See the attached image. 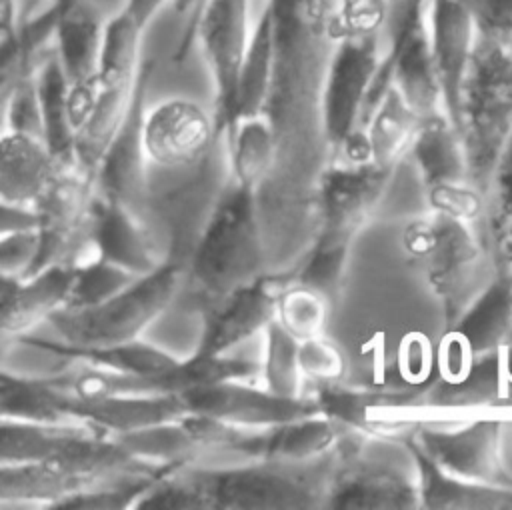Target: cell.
<instances>
[{"label": "cell", "instance_id": "obj_1", "mask_svg": "<svg viewBox=\"0 0 512 510\" xmlns=\"http://www.w3.org/2000/svg\"><path fill=\"white\" fill-rule=\"evenodd\" d=\"M402 246L422 266L430 290L440 300L444 330L452 328L500 274L484 226L446 214L430 212L412 220L404 228Z\"/></svg>", "mask_w": 512, "mask_h": 510}, {"label": "cell", "instance_id": "obj_2", "mask_svg": "<svg viewBox=\"0 0 512 510\" xmlns=\"http://www.w3.org/2000/svg\"><path fill=\"white\" fill-rule=\"evenodd\" d=\"M458 132L468 178L490 194L512 136V34L478 30L460 96Z\"/></svg>", "mask_w": 512, "mask_h": 510}, {"label": "cell", "instance_id": "obj_3", "mask_svg": "<svg viewBox=\"0 0 512 510\" xmlns=\"http://www.w3.org/2000/svg\"><path fill=\"white\" fill-rule=\"evenodd\" d=\"M256 190L230 182L192 254V278L208 296L226 298L254 280L260 266Z\"/></svg>", "mask_w": 512, "mask_h": 510}, {"label": "cell", "instance_id": "obj_4", "mask_svg": "<svg viewBox=\"0 0 512 510\" xmlns=\"http://www.w3.org/2000/svg\"><path fill=\"white\" fill-rule=\"evenodd\" d=\"M180 266L164 262L110 300L86 308H62L50 316L60 340L76 346H104L138 338L178 292Z\"/></svg>", "mask_w": 512, "mask_h": 510}, {"label": "cell", "instance_id": "obj_5", "mask_svg": "<svg viewBox=\"0 0 512 510\" xmlns=\"http://www.w3.org/2000/svg\"><path fill=\"white\" fill-rule=\"evenodd\" d=\"M300 462L252 460L246 466L194 468L182 466V474L200 490L210 510H286L316 508L326 492L316 490L310 470H298Z\"/></svg>", "mask_w": 512, "mask_h": 510}, {"label": "cell", "instance_id": "obj_6", "mask_svg": "<svg viewBox=\"0 0 512 510\" xmlns=\"http://www.w3.org/2000/svg\"><path fill=\"white\" fill-rule=\"evenodd\" d=\"M96 200L98 192L92 176L78 168L60 172V176L34 204L40 216V250L26 278L54 264H66L78 270L100 258L92 240Z\"/></svg>", "mask_w": 512, "mask_h": 510}, {"label": "cell", "instance_id": "obj_7", "mask_svg": "<svg viewBox=\"0 0 512 510\" xmlns=\"http://www.w3.org/2000/svg\"><path fill=\"white\" fill-rule=\"evenodd\" d=\"M250 34V0H204L188 36L178 42L174 60L180 62L196 40L210 68L216 134H226L230 128Z\"/></svg>", "mask_w": 512, "mask_h": 510}, {"label": "cell", "instance_id": "obj_8", "mask_svg": "<svg viewBox=\"0 0 512 510\" xmlns=\"http://www.w3.org/2000/svg\"><path fill=\"white\" fill-rule=\"evenodd\" d=\"M380 36L334 42L322 84V130L336 154L358 130L368 92L380 66Z\"/></svg>", "mask_w": 512, "mask_h": 510}, {"label": "cell", "instance_id": "obj_9", "mask_svg": "<svg viewBox=\"0 0 512 510\" xmlns=\"http://www.w3.org/2000/svg\"><path fill=\"white\" fill-rule=\"evenodd\" d=\"M314 398L324 416L368 438H398L426 424L422 384L382 390L320 384Z\"/></svg>", "mask_w": 512, "mask_h": 510}, {"label": "cell", "instance_id": "obj_10", "mask_svg": "<svg viewBox=\"0 0 512 510\" xmlns=\"http://www.w3.org/2000/svg\"><path fill=\"white\" fill-rule=\"evenodd\" d=\"M152 60L144 58L136 86L132 92L126 116L108 144L94 182L96 192L104 200H112L128 208L144 222L146 206V148H144V120H146V90L152 74Z\"/></svg>", "mask_w": 512, "mask_h": 510}, {"label": "cell", "instance_id": "obj_11", "mask_svg": "<svg viewBox=\"0 0 512 510\" xmlns=\"http://www.w3.org/2000/svg\"><path fill=\"white\" fill-rule=\"evenodd\" d=\"M444 474L490 486H510L500 462V422H470L460 426H422L404 436Z\"/></svg>", "mask_w": 512, "mask_h": 510}, {"label": "cell", "instance_id": "obj_12", "mask_svg": "<svg viewBox=\"0 0 512 510\" xmlns=\"http://www.w3.org/2000/svg\"><path fill=\"white\" fill-rule=\"evenodd\" d=\"M392 172L372 162L332 166L320 180L318 246L350 250L356 230L380 200Z\"/></svg>", "mask_w": 512, "mask_h": 510}, {"label": "cell", "instance_id": "obj_13", "mask_svg": "<svg viewBox=\"0 0 512 510\" xmlns=\"http://www.w3.org/2000/svg\"><path fill=\"white\" fill-rule=\"evenodd\" d=\"M188 414L212 416L248 428H266L322 414L316 398L280 396L272 390L246 386L242 380L218 382L180 394Z\"/></svg>", "mask_w": 512, "mask_h": 510}, {"label": "cell", "instance_id": "obj_14", "mask_svg": "<svg viewBox=\"0 0 512 510\" xmlns=\"http://www.w3.org/2000/svg\"><path fill=\"white\" fill-rule=\"evenodd\" d=\"M324 506L336 510L422 508L418 468L406 472L382 460H350L346 468L334 472Z\"/></svg>", "mask_w": 512, "mask_h": 510}, {"label": "cell", "instance_id": "obj_15", "mask_svg": "<svg viewBox=\"0 0 512 510\" xmlns=\"http://www.w3.org/2000/svg\"><path fill=\"white\" fill-rule=\"evenodd\" d=\"M428 38L442 88L444 110L458 128L462 86L478 38V26L472 10L462 0H430Z\"/></svg>", "mask_w": 512, "mask_h": 510}, {"label": "cell", "instance_id": "obj_16", "mask_svg": "<svg viewBox=\"0 0 512 510\" xmlns=\"http://www.w3.org/2000/svg\"><path fill=\"white\" fill-rule=\"evenodd\" d=\"M286 280L278 276H256L230 292L204 322L202 338L194 354H226L236 344L264 330L276 318V304Z\"/></svg>", "mask_w": 512, "mask_h": 510}, {"label": "cell", "instance_id": "obj_17", "mask_svg": "<svg viewBox=\"0 0 512 510\" xmlns=\"http://www.w3.org/2000/svg\"><path fill=\"white\" fill-rule=\"evenodd\" d=\"M216 136V120L188 98H168L146 112L144 148L150 162L176 168L198 160Z\"/></svg>", "mask_w": 512, "mask_h": 510}, {"label": "cell", "instance_id": "obj_18", "mask_svg": "<svg viewBox=\"0 0 512 510\" xmlns=\"http://www.w3.org/2000/svg\"><path fill=\"white\" fill-rule=\"evenodd\" d=\"M54 396L58 408L68 420L84 422L110 436L176 422L188 414V408L178 394L80 398L54 386Z\"/></svg>", "mask_w": 512, "mask_h": 510}, {"label": "cell", "instance_id": "obj_19", "mask_svg": "<svg viewBox=\"0 0 512 510\" xmlns=\"http://www.w3.org/2000/svg\"><path fill=\"white\" fill-rule=\"evenodd\" d=\"M76 270L54 264L30 278L2 276L0 290V328L6 334H26L42 320L68 304Z\"/></svg>", "mask_w": 512, "mask_h": 510}, {"label": "cell", "instance_id": "obj_20", "mask_svg": "<svg viewBox=\"0 0 512 510\" xmlns=\"http://www.w3.org/2000/svg\"><path fill=\"white\" fill-rule=\"evenodd\" d=\"M340 424L318 414L256 432L244 430L236 454L246 460L264 462H310L336 450Z\"/></svg>", "mask_w": 512, "mask_h": 510}, {"label": "cell", "instance_id": "obj_21", "mask_svg": "<svg viewBox=\"0 0 512 510\" xmlns=\"http://www.w3.org/2000/svg\"><path fill=\"white\" fill-rule=\"evenodd\" d=\"M60 14L54 32V52L70 88L98 84V62L106 20L98 0H58Z\"/></svg>", "mask_w": 512, "mask_h": 510}, {"label": "cell", "instance_id": "obj_22", "mask_svg": "<svg viewBox=\"0 0 512 510\" xmlns=\"http://www.w3.org/2000/svg\"><path fill=\"white\" fill-rule=\"evenodd\" d=\"M44 140L4 132L0 140V200L34 206L64 172Z\"/></svg>", "mask_w": 512, "mask_h": 510}, {"label": "cell", "instance_id": "obj_23", "mask_svg": "<svg viewBox=\"0 0 512 510\" xmlns=\"http://www.w3.org/2000/svg\"><path fill=\"white\" fill-rule=\"evenodd\" d=\"M278 52V12L274 0H266L264 8L258 14V20L252 24L248 50L240 70L230 128L242 118L266 112V104L272 94ZM230 128L226 130V134L230 132Z\"/></svg>", "mask_w": 512, "mask_h": 510}, {"label": "cell", "instance_id": "obj_24", "mask_svg": "<svg viewBox=\"0 0 512 510\" xmlns=\"http://www.w3.org/2000/svg\"><path fill=\"white\" fill-rule=\"evenodd\" d=\"M92 240L100 258L114 262L136 276H146L160 266L152 256L144 222L118 202L98 196L92 218Z\"/></svg>", "mask_w": 512, "mask_h": 510}, {"label": "cell", "instance_id": "obj_25", "mask_svg": "<svg viewBox=\"0 0 512 510\" xmlns=\"http://www.w3.org/2000/svg\"><path fill=\"white\" fill-rule=\"evenodd\" d=\"M20 344L38 348L42 352L66 358V360H78L82 364H92L98 368H108L116 372H128V374H142L152 376L170 370L180 360L170 356L166 350L142 342L138 338L118 344H104V346H76L68 344L64 340H46V338H34L20 334L16 336Z\"/></svg>", "mask_w": 512, "mask_h": 510}, {"label": "cell", "instance_id": "obj_26", "mask_svg": "<svg viewBox=\"0 0 512 510\" xmlns=\"http://www.w3.org/2000/svg\"><path fill=\"white\" fill-rule=\"evenodd\" d=\"M408 156L422 178V188L470 180L460 132L444 112L420 120Z\"/></svg>", "mask_w": 512, "mask_h": 510}, {"label": "cell", "instance_id": "obj_27", "mask_svg": "<svg viewBox=\"0 0 512 510\" xmlns=\"http://www.w3.org/2000/svg\"><path fill=\"white\" fill-rule=\"evenodd\" d=\"M406 440V438H404ZM408 442V440H406ZM420 476L422 508L434 510H512V486H490L456 480L434 466L410 442Z\"/></svg>", "mask_w": 512, "mask_h": 510}, {"label": "cell", "instance_id": "obj_28", "mask_svg": "<svg viewBox=\"0 0 512 510\" xmlns=\"http://www.w3.org/2000/svg\"><path fill=\"white\" fill-rule=\"evenodd\" d=\"M96 428L84 422H30L2 418L0 462H42L70 450L78 440Z\"/></svg>", "mask_w": 512, "mask_h": 510}, {"label": "cell", "instance_id": "obj_29", "mask_svg": "<svg viewBox=\"0 0 512 510\" xmlns=\"http://www.w3.org/2000/svg\"><path fill=\"white\" fill-rule=\"evenodd\" d=\"M36 86L44 120V142L64 168H76V130L70 120V82L52 50L36 70Z\"/></svg>", "mask_w": 512, "mask_h": 510}, {"label": "cell", "instance_id": "obj_30", "mask_svg": "<svg viewBox=\"0 0 512 510\" xmlns=\"http://www.w3.org/2000/svg\"><path fill=\"white\" fill-rule=\"evenodd\" d=\"M420 120L392 84L364 126L370 144V162L394 172L398 162L408 156Z\"/></svg>", "mask_w": 512, "mask_h": 510}, {"label": "cell", "instance_id": "obj_31", "mask_svg": "<svg viewBox=\"0 0 512 510\" xmlns=\"http://www.w3.org/2000/svg\"><path fill=\"white\" fill-rule=\"evenodd\" d=\"M84 486L56 464L20 462L0 466V502L2 506L32 502L44 508L82 492Z\"/></svg>", "mask_w": 512, "mask_h": 510}, {"label": "cell", "instance_id": "obj_32", "mask_svg": "<svg viewBox=\"0 0 512 510\" xmlns=\"http://www.w3.org/2000/svg\"><path fill=\"white\" fill-rule=\"evenodd\" d=\"M226 138L230 148L232 180L256 190L274 160L276 132L272 118L266 112L242 118L230 128Z\"/></svg>", "mask_w": 512, "mask_h": 510}, {"label": "cell", "instance_id": "obj_33", "mask_svg": "<svg viewBox=\"0 0 512 510\" xmlns=\"http://www.w3.org/2000/svg\"><path fill=\"white\" fill-rule=\"evenodd\" d=\"M112 438L132 454L162 466L182 468L194 464L202 456V450L180 420L148 426L134 432L112 434Z\"/></svg>", "mask_w": 512, "mask_h": 510}, {"label": "cell", "instance_id": "obj_34", "mask_svg": "<svg viewBox=\"0 0 512 510\" xmlns=\"http://www.w3.org/2000/svg\"><path fill=\"white\" fill-rule=\"evenodd\" d=\"M0 412L14 420L72 422L58 408L48 378H22L6 370L0 376Z\"/></svg>", "mask_w": 512, "mask_h": 510}, {"label": "cell", "instance_id": "obj_35", "mask_svg": "<svg viewBox=\"0 0 512 510\" xmlns=\"http://www.w3.org/2000/svg\"><path fill=\"white\" fill-rule=\"evenodd\" d=\"M330 298L298 278L284 284L276 304V320L300 342L320 336Z\"/></svg>", "mask_w": 512, "mask_h": 510}, {"label": "cell", "instance_id": "obj_36", "mask_svg": "<svg viewBox=\"0 0 512 510\" xmlns=\"http://www.w3.org/2000/svg\"><path fill=\"white\" fill-rule=\"evenodd\" d=\"M264 384L268 390L280 396H300V360L296 340L276 318L264 328Z\"/></svg>", "mask_w": 512, "mask_h": 510}, {"label": "cell", "instance_id": "obj_37", "mask_svg": "<svg viewBox=\"0 0 512 510\" xmlns=\"http://www.w3.org/2000/svg\"><path fill=\"white\" fill-rule=\"evenodd\" d=\"M390 0H334L324 16V32L332 42L380 36L390 20Z\"/></svg>", "mask_w": 512, "mask_h": 510}, {"label": "cell", "instance_id": "obj_38", "mask_svg": "<svg viewBox=\"0 0 512 510\" xmlns=\"http://www.w3.org/2000/svg\"><path fill=\"white\" fill-rule=\"evenodd\" d=\"M138 278L140 276H136L134 272L104 258H98L92 264L76 270L74 286L64 308H86L102 304L134 284Z\"/></svg>", "mask_w": 512, "mask_h": 510}, {"label": "cell", "instance_id": "obj_39", "mask_svg": "<svg viewBox=\"0 0 512 510\" xmlns=\"http://www.w3.org/2000/svg\"><path fill=\"white\" fill-rule=\"evenodd\" d=\"M424 200L430 212L446 214L478 226H484L490 210V194L470 180L428 186L424 188Z\"/></svg>", "mask_w": 512, "mask_h": 510}, {"label": "cell", "instance_id": "obj_40", "mask_svg": "<svg viewBox=\"0 0 512 510\" xmlns=\"http://www.w3.org/2000/svg\"><path fill=\"white\" fill-rule=\"evenodd\" d=\"M156 478H160V476H140V478H128V480L100 484V486L76 492V494L52 504L50 510H122V508H134L138 498L150 488V484Z\"/></svg>", "mask_w": 512, "mask_h": 510}, {"label": "cell", "instance_id": "obj_41", "mask_svg": "<svg viewBox=\"0 0 512 510\" xmlns=\"http://www.w3.org/2000/svg\"><path fill=\"white\" fill-rule=\"evenodd\" d=\"M484 232L500 268L512 276V178H498L494 182Z\"/></svg>", "mask_w": 512, "mask_h": 510}, {"label": "cell", "instance_id": "obj_42", "mask_svg": "<svg viewBox=\"0 0 512 510\" xmlns=\"http://www.w3.org/2000/svg\"><path fill=\"white\" fill-rule=\"evenodd\" d=\"M2 100L8 132H18L44 140V120L38 98L36 74L14 82L8 90L2 92Z\"/></svg>", "mask_w": 512, "mask_h": 510}, {"label": "cell", "instance_id": "obj_43", "mask_svg": "<svg viewBox=\"0 0 512 510\" xmlns=\"http://www.w3.org/2000/svg\"><path fill=\"white\" fill-rule=\"evenodd\" d=\"M134 508L144 510H208L200 490L182 474L172 470L156 478L150 488L138 498Z\"/></svg>", "mask_w": 512, "mask_h": 510}, {"label": "cell", "instance_id": "obj_44", "mask_svg": "<svg viewBox=\"0 0 512 510\" xmlns=\"http://www.w3.org/2000/svg\"><path fill=\"white\" fill-rule=\"evenodd\" d=\"M300 370L306 378L320 384H338L346 374V356L342 348L326 336H314L300 342Z\"/></svg>", "mask_w": 512, "mask_h": 510}, {"label": "cell", "instance_id": "obj_45", "mask_svg": "<svg viewBox=\"0 0 512 510\" xmlns=\"http://www.w3.org/2000/svg\"><path fill=\"white\" fill-rule=\"evenodd\" d=\"M40 250L38 230H20L2 234L0 240V272L2 276L26 278Z\"/></svg>", "mask_w": 512, "mask_h": 510}, {"label": "cell", "instance_id": "obj_46", "mask_svg": "<svg viewBox=\"0 0 512 510\" xmlns=\"http://www.w3.org/2000/svg\"><path fill=\"white\" fill-rule=\"evenodd\" d=\"M0 210H2V222H0L2 234L20 232V230H38L40 226V216L36 206L2 202Z\"/></svg>", "mask_w": 512, "mask_h": 510}, {"label": "cell", "instance_id": "obj_47", "mask_svg": "<svg viewBox=\"0 0 512 510\" xmlns=\"http://www.w3.org/2000/svg\"><path fill=\"white\" fill-rule=\"evenodd\" d=\"M166 4H172V0H124L122 10L146 32Z\"/></svg>", "mask_w": 512, "mask_h": 510}, {"label": "cell", "instance_id": "obj_48", "mask_svg": "<svg viewBox=\"0 0 512 510\" xmlns=\"http://www.w3.org/2000/svg\"><path fill=\"white\" fill-rule=\"evenodd\" d=\"M500 462L506 482L512 486V422L502 424V438H500Z\"/></svg>", "mask_w": 512, "mask_h": 510}, {"label": "cell", "instance_id": "obj_49", "mask_svg": "<svg viewBox=\"0 0 512 510\" xmlns=\"http://www.w3.org/2000/svg\"><path fill=\"white\" fill-rule=\"evenodd\" d=\"M204 0H172V8L180 14V16H186V24H184V30H182V38L188 36L200 8H202ZM180 38V40H182Z\"/></svg>", "mask_w": 512, "mask_h": 510}, {"label": "cell", "instance_id": "obj_50", "mask_svg": "<svg viewBox=\"0 0 512 510\" xmlns=\"http://www.w3.org/2000/svg\"><path fill=\"white\" fill-rule=\"evenodd\" d=\"M498 178H512V136H510L508 146H506V150H504V156H502V162H500L496 180H498ZM496 180H494V182H496Z\"/></svg>", "mask_w": 512, "mask_h": 510}, {"label": "cell", "instance_id": "obj_51", "mask_svg": "<svg viewBox=\"0 0 512 510\" xmlns=\"http://www.w3.org/2000/svg\"><path fill=\"white\" fill-rule=\"evenodd\" d=\"M36 2H42V0H24V2H22V14H20V18H22V16H28V14L34 10V4H36Z\"/></svg>", "mask_w": 512, "mask_h": 510}, {"label": "cell", "instance_id": "obj_52", "mask_svg": "<svg viewBox=\"0 0 512 510\" xmlns=\"http://www.w3.org/2000/svg\"><path fill=\"white\" fill-rule=\"evenodd\" d=\"M462 2H464V4H466L470 10H472V8H474V4H476L478 0H462Z\"/></svg>", "mask_w": 512, "mask_h": 510}, {"label": "cell", "instance_id": "obj_53", "mask_svg": "<svg viewBox=\"0 0 512 510\" xmlns=\"http://www.w3.org/2000/svg\"><path fill=\"white\" fill-rule=\"evenodd\" d=\"M510 20H512V0H510Z\"/></svg>", "mask_w": 512, "mask_h": 510}, {"label": "cell", "instance_id": "obj_54", "mask_svg": "<svg viewBox=\"0 0 512 510\" xmlns=\"http://www.w3.org/2000/svg\"><path fill=\"white\" fill-rule=\"evenodd\" d=\"M390 2H392V0H390Z\"/></svg>", "mask_w": 512, "mask_h": 510}]
</instances>
